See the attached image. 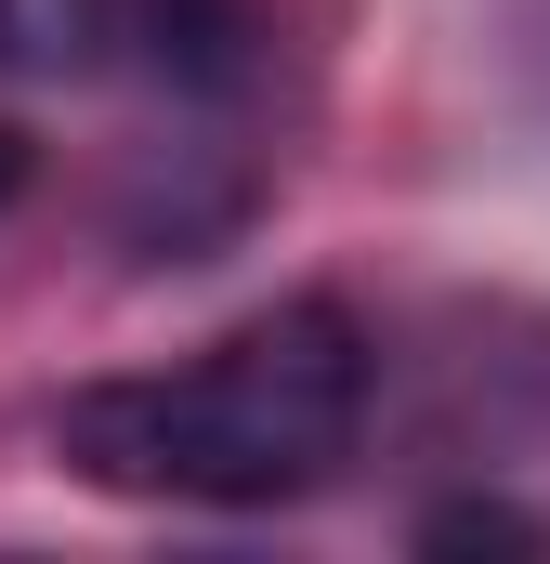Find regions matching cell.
<instances>
[{
    "label": "cell",
    "instance_id": "1",
    "mask_svg": "<svg viewBox=\"0 0 550 564\" xmlns=\"http://www.w3.org/2000/svg\"><path fill=\"white\" fill-rule=\"evenodd\" d=\"M367 421V328L341 302H275L237 341L157 368V381H92L66 394L53 459L119 486V499H197V512H263L354 459Z\"/></svg>",
    "mask_w": 550,
    "mask_h": 564
},
{
    "label": "cell",
    "instance_id": "2",
    "mask_svg": "<svg viewBox=\"0 0 550 564\" xmlns=\"http://www.w3.org/2000/svg\"><path fill=\"white\" fill-rule=\"evenodd\" d=\"M263 0H132V66H157L170 93H197V106H223V93H250L263 79Z\"/></svg>",
    "mask_w": 550,
    "mask_h": 564
},
{
    "label": "cell",
    "instance_id": "3",
    "mask_svg": "<svg viewBox=\"0 0 550 564\" xmlns=\"http://www.w3.org/2000/svg\"><path fill=\"white\" fill-rule=\"evenodd\" d=\"M106 53H132V0H0V66L92 79Z\"/></svg>",
    "mask_w": 550,
    "mask_h": 564
},
{
    "label": "cell",
    "instance_id": "4",
    "mask_svg": "<svg viewBox=\"0 0 550 564\" xmlns=\"http://www.w3.org/2000/svg\"><path fill=\"white\" fill-rule=\"evenodd\" d=\"M419 552H550V525L512 499H446V512H419Z\"/></svg>",
    "mask_w": 550,
    "mask_h": 564
},
{
    "label": "cell",
    "instance_id": "5",
    "mask_svg": "<svg viewBox=\"0 0 550 564\" xmlns=\"http://www.w3.org/2000/svg\"><path fill=\"white\" fill-rule=\"evenodd\" d=\"M13 184H26V144H13V132H0V197H13Z\"/></svg>",
    "mask_w": 550,
    "mask_h": 564
}]
</instances>
